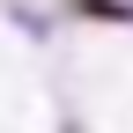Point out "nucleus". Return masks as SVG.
Listing matches in <instances>:
<instances>
[{"instance_id": "f257e3e1", "label": "nucleus", "mask_w": 133, "mask_h": 133, "mask_svg": "<svg viewBox=\"0 0 133 133\" xmlns=\"http://www.w3.org/2000/svg\"><path fill=\"white\" fill-rule=\"evenodd\" d=\"M81 15H111V22H133V8H118V0H81Z\"/></svg>"}]
</instances>
